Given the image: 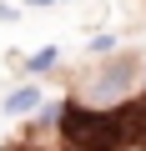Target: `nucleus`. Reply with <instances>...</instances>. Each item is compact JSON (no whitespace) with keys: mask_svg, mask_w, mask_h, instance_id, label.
I'll return each mask as SVG.
<instances>
[{"mask_svg":"<svg viewBox=\"0 0 146 151\" xmlns=\"http://www.w3.org/2000/svg\"><path fill=\"white\" fill-rule=\"evenodd\" d=\"M65 151H126V126L116 106H91V101H60L55 111Z\"/></svg>","mask_w":146,"mask_h":151,"instance_id":"1","label":"nucleus"},{"mask_svg":"<svg viewBox=\"0 0 146 151\" xmlns=\"http://www.w3.org/2000/svg\"><path fill=\"white\" fill-rule=\"evenodd\" d=\"M116 50V35H91V55H111Z\"/></svg>","mask_w":146,"mask_h":151,"instance_id":"6","label":"nucleus"},{"mask_svg":"<svg viewBox=\"0 0 146 151\" xmlns=\"http://www.w3.org/2000/svg\"><path fill=\"white\" fill-rule=\"evenodd\" d=\"M55 65H60V50L45 45V50H35V55L25 60V76H45V70H55Z\"/></svg>","mask_w":146,"mask_h":151,"instance_id":"5","label":"nucleus"},{"mask_svg":"<svg viewBox=\"0 0 146 151\" xmlns=\"http://www.w3.org/2000/svg\"><path fill=\"white\" fill-rule=\"evenodd\" d=\"M25 5H35V10H40V5H50V0H25Z\"/></svg>","mask_w":146,"mask_h":151,"instance_id":"7","label":"nucleus"},{"mask_svg":"<svg viewBox=\"0 0 146 151\" xmlns=\"http://www.w3.org/2000/svg\"><path fill=\"white\" fill-rule=\"evenodd\" d=\"M40 101H45V96H40V86H30V81H25V86H15L5 101H0V111L20 121V116H35V106H40Z\"/></svg>","mask_w":146,"mask_h":151,"instance_id":"4","label":"nucleus"},{"mask_svg":"<svg viewBox=\"0 0 146 151\" xmlns=\"http://www.w3.org/2000/svg\"><path fill=\"white\" fill-rule=\"evenodd\" d=\"M141 81H146V76H141Z\"/></svg>","mask_w":146,"mask_h":151,"instance_id":"9","label":"nucleus"},{"mask_svg":"<svg viewBox=\"0 0 146 151\" xmlns=\"http://www.w3.org/2000/svg\"><path fill=\"white\" fill-rule=\"evenodd\" d=\"M131 81H136V65L121 55V60H111L106 70H96V76H91V86H86V101H91V106H116V101L131 91Z\"/></svg>","mask_w":146,"mask_h":151,"instance_id":"2","label":"nucleus"},{"mask_svg":"<svg viewBox=\"0 0 146 151\" xmlns=\"http://www.w3.org/2000/svg\"><path fill=\"white\" fill-rule=\"evenodd\" d=\"M116 111H121V126H126V146H146V96L116 101Z\"/></svg>","mask_w":146,"mask_h":151,"instance_id":"3","label":"nucleus"},{"mask_svg":"<svg viewBox=\"0 0 146 151\" xmlns=\"http://www.w3.org/2000/svg\"><path fill=\"white\" fill-rule=\"evenodd\" d=\"M50 5H55V0H50Z\"/></svg>","mask_w":146,"mask_h":151,"instance_id":"8","label":"nucleus"}]
</instances>
